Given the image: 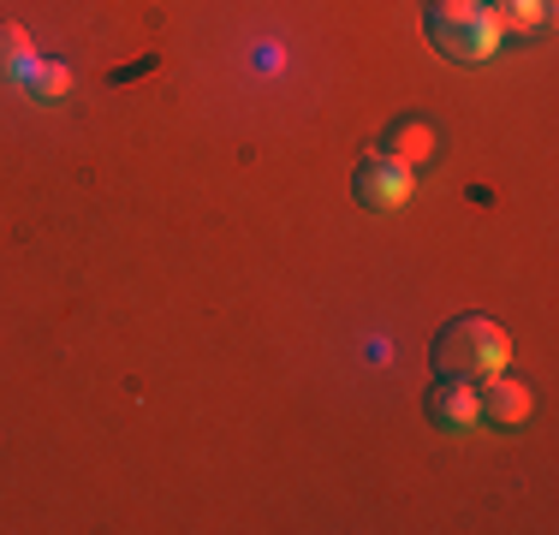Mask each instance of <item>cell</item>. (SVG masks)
I'll return each mask as SVG.
<instances>
[{
    "label": "cell",
    "mask_w": 559,
    "mask_h": 535,
    "mask_svg": "<svg viewBox=\"0 0 559 535\" xmlns=\"http://www.w3.org/2000/svg\"><path fill=\"white\" fill-rule=\"evenodd\" d=\"M506 357H512V340H506L488 316H459V321H447V333L435 340V369L459 374V381H483V374L506 369Z\"/></svg>",
    "instance_id": "6da1fadb"
},
{
    "label": "cell",
    "mask_w": 559,
    "mask_h": 535,
    "mask_svg": "<svg viewBox=\"0 0 559 535\" xmlns=\"http://www.w3.org/2000/svg\"><path fill=\"white\" fill-rule=\"evenodd\" d=\"M429 36H435V48L459 66H483L500 54V31H495V19H488V7L429 12Z\"/></svg>",
    "instance_id": "7a4b0ae2"
},
{
    "label": "cell",
    "mask_w": 559,
    "mask_h": 535,
    "mask_svg": "<svg viewBox=\"0 0 559 535\" xmlns=\"http://www.w3.org/2000/svg\"><path fill=\"white\" fill-rule=\"evenodd\" d=\"M352 191H357V203H364V209H399V203L411 197V167H405L399 155L376 150V155H364Z\"/></svg>",
    "instance_id": "3957f363"
},
{
    "label": "cell",
    "mask_w": 559,
    "mask_h": 535,
    "mask_svg": "<svg viewBox=\"0 0 559 535\" xmlns=\"http://www.w3.org/2000/svg\"><path fill=\"white\" fill-rule=\"evenodd\" d=\"M476 417L495 423V428H518L530 417V387L524 381H506V374H483V387H476Z\"/></svg>",
    "instance_id": "277c9868"
},
{
    "label": "cell",
    "mask_w": 559,
    "mask_h": 535,
    "mask_svg": "<svg viewBox=\"0 0 559 535\" xmlns=\"http://www.w3.org/2000/svg\"><path fill=\"white\" fill-rule=\"evenodd\" d=\"M429 417L441 423V428H452V435L476 428V381H459V374H447V381L429 393Z\"/></svg>",
    "instance_id": "5b68a950"
},
{
    "label": "cell",
    "mask_w": 559,
    "mask_h": 535,
    "mask_svg": "<svg viewBox=\"0 0 559 535\" xmlns=\"http://www.w3.org/2000/svg\"><path fill=\"white\" fill-rule=\"evenodd\" d=\"M388 155H399L405 167H423V160L441 155V131H435L429 119H399L388 131Z\"/></svg>",
    "instance_id": "8992f818"
},
{
    "label": "cell",
    "mask_w": 559,
    "mask_h": 535,
    "mask_svg": "<svg viewBox=\"0 0 559 535\" xmlns=\"http://www.w3.org/2000/svg\"><path fill=\"white\" fill-rule=\"evenodd\" d=\"M488 19L495 31H536L548 19V0H488Z\"/></svg>",
    "instance_id": "52a82bcc"
},
{
    "label": "cell",
    "mask_w": 559,
    "mask_h": 535,
    "mask_svg": "<svg viewBox=\"0 0 559 535\" xmlns=\"http://www.w3.org/2000/svg\"><path fill=\"white\" fill-rule=\"evenodd\" d=\"M24 96L31 102H66L72 96V66L66 60H36V78L24 84Z\"/></svg>",
    "instance_id": "ba28073f"
},
{
    "label": "cell",
    "mask_w": 559,
    "mask_h": 535,
    "mask_svg": "<svg viewBox=\"0 0 559 535\" xmlns=\"http://www.w3.org/2000/svg\"><path fill=\"white\" fill-rule=\"evenodd\" d=\"M24 54H36V48H31V36H24L19 24L0 19V84H12V72L24 66Z\"/></svg>",
    "instance_id": "9c48e42d"
},
{
    "label": "cell",
    "mask_w": 559,
    "mask_h": 535,
    "mask_svg": "<svg viewBox=\"0 0 559 535\" xmlns=\"http://www.w3.org/2000/svg\"><path fill=\"white\" fill-rule=\"evenodd\" d=\"M476 7H488V0H476Z\"/></svg>",
    "instance_id": "30bf717a"
}]
</instances>
